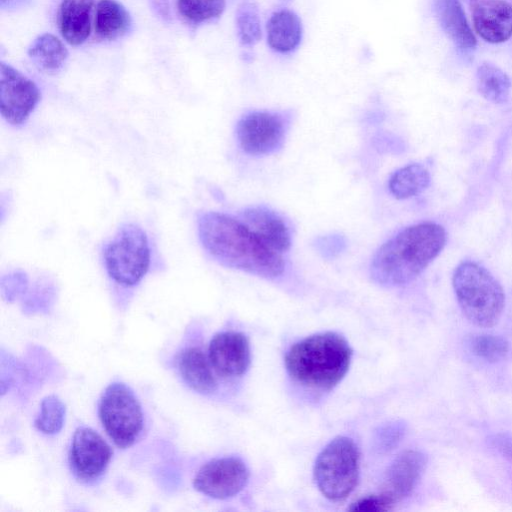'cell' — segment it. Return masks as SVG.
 Segmentation results:
<instances>
[{"label":"cell","instance_id":"cell-1","mask_svg":"<svg viewBox=\"0 0 512 512\" xmlns=\"http://www.w3.org/2000/svg\"><path fill=\"white\" fill-rule=\"evenodd\" d=\"M199 240L205 251L225 267L264 278L284 271L281 254L266 246L241 220L208 211L197 219Z\"/></svg>","mask_w":512,"mask_h":512},{"label":"cell","instance_id":"cell-2","mask_svg":"<svg viewBox=\"0 0 512 512\" xmlns=\"http://www.w3.org/2000/svg\"><path fill=\"white\" fill-rule=\"evenodd\" d=\"M445 229L433 222L404 228L374 254L370 274L383 286H401L415 279L442 251Z\"/></svg>","mask_w":512,"mask_h":512},{"label":"cell","instance_id":"cell-3","mask_svg":"<svg viewBox=\"0 0 512 512\" xmlns=\"http://www.w3.org/2000/svg\"><path fill=\"white\" fill-rule=\"evenodd\" d=\"M352 357L348 342L334 332L318 333L292 345L285 366L296 383L313 390H331L347 373Z\"/></svg>","mask_w":512,"mask_h":512},{"label":"cell","instance_id":"cell-4","mask_svg":"<svg viewBox=\"0 0 512 512\" xmlns=\"http://www.w3.org/2000/svg\"><path fill=\"white\" fill-rule=\"evenodd\" d=\"M452 284L458 304L471 323L491 327L498 322L505 295L487 269L473 261L462 262L454 271Z\"/></svg>","mask_w":512,"mask_h":512},{"label":"cell","instance_id":"cell-5","mask_svg":"<svg viewBox=\"0 0 512 512\" xmlns=\"http://www.w3.org/2000/svg\"><path fill=\"white\" fill-rule=\"evenodd\" d=\"M360 453L351 438L339 436L319 453L314 465V480L323 496L333 502L344 501L359 479Z\"/></svg>","mask_w":512,"mask_h":512},{"label":"cell","instance_id":"cell-6","mask_svg":"<svg viewBox=\"0 0 512 512\" xmlns=\"http://www.w3.org/2000/svg\"><path fill=\"white\" fill-rule=\"evenodd\" d=\"M103 259L107 274L115 283L124 287L137 285L151 261L146 233L136 224H123L104 246Z\"/></svg>","mask_w":512,"mask_h":512},{"label":"cell","instance_id":"cell-7","mask_svg":"<svg viewBox=\"0 0 512 512\" xmlns=\"http://www.w3.org/2000/svg\"><path fill=\"white\" fill-rule=\"evenodd\" d=\"M98 415L105 432L120 449L131 447L142 433L141 403L123 382H113L105 388L99 400Z\"/></svg>","mask_w":512,"mask_h":512},{"label":"cell","instance_id":"cell-8","mask_svg":"<svg viewBox=\"0 0 512 512\" xmlns=\"http://www.w3.org/2000/svg\"><path fill=\"white\" fill-rule=\"evenodd\" d=\"M288 126V117L283 113L252 111L237 122V141L249 155H268L281 148Z\"/></svg>","mask_w":512,"mask_h":512},{"label":"cell","instance_id":"cell-9","mask_svg":"<svg viewBox=\"0 0 512 512\" xmlns=\"http://www.w3.org/2000/svg\"><path fill=\"white\" fill-rule=\"evenodd\" d=\"M113 455L112 448L94 429L78 427L72 436L68 462L74 477L92 484L106 471Z\"/></svg>","mask_w":512,"mask_h":512},{"label":"cell","instance_id":"cell-10","mask_svg":"<svg viewBox=\"0 0 512 512\" xmlns=\"http://www.w3.org/2000/svg\"><path fill=\"white\" fill-rule=\"evenodd\" d=\"M37 85L21 72L0 63V113L7 123L21 126L40 101Z\"/></svg>","mask_w":512,"mask_h":512},{"label":"cell","instance_id":"cell-11","mask_svg":"<svg viewBox=\"0 0 512 512\" xmlns=\"http://www.w3.org/2000/svg\"><path fill=\"white\" fill-rule=\"evenodd\" d=\"M248 479L249 471L241 459L215 458L198 470L193 479V487L208 497L223 500L242 491Z\"/></svg>","mask_w":512,"mask_h":512},{"label":"cell","instance_id":"cell-12","mask_svg":"<svg viewBox=\"0 0 512 512\" xmlns=\"http://www.w3.org/2000/svg\"><path fill=\"white\" fill-rule=\"evenodd\" d=\"M207 354L216 374L226 378L243 375L251 360L248 339L235 331L215 334L209 342Z\"/></svg>","mask_w":512,"mask_h":512},{"label":"cell","instance_id":"cell-13","mask_svg":"<svg viewBox=\"0 0 512 512\" xmlns=\"http://www.w3.org/2000/svg\"><path fill=\"white\" fill-rule=\"evenodd\" d=\"M427 465V456L419 450L401 452L389 465L380 494L393 506L408 497L419 483Z\"/></svg>","mask_w":512,"mask_h":512},{"label":"cell","instance_id":"cell-14","mask_svg":"<svg viewBox=\"0 0 512 512\" xmlns=\"http://www.w3.org/2000/svg\"><path fill=\"white\" fill-rule=\"evenodd\" d=\"M240 220L273 251L281 254L290 248V230L276 212L265 207L247 208Z\"/></svg>","mask_w":512,"mask_h":512},{"label":"cell","instance_id":"cell-15","mask_svg":"<svg viewBox=\"0 0 512 512\" xmlns=\"http://www.w3.org/2000/svg\"><path fill=\"white\" fill-rule=\"evenodd\" d=\"M176 367L184 383L193 391L209 395L217 390L216 372L201 347L183 348L176 357Z\"/></svg>","mask_w":512,"mask_h":512},{"label":"cell","instance_id":"cell-16","mask_svg":"<svg viewBox=\"0 0 512 512\" xmlns=\"http://www.w3.org/2000/svg\"><path fill=\"white\" fill-rule=\"evenodd\" d=\"M473 18L476 31L488 42H503L512 35V6L503 0H481Z\"/></svg>","mask_w":512,"mask_h":512},{"label":"cell","instance_id":"cell-17","mask_svg":"<svg viewBox=\"0 0 512 512\" xmlns=\"http://www.w3.org/2000/svg\"><path fill=\"white\" fill-rule=\"evenodd\" d=\"M266 32L269 47L275 52L288 54L296 50L301 43L302 21L295 12L280 9L269 17Z\"/></svg>","mask_w":512,"mask_h":512},{"label":"cell","instance_id":"cell-18","mask_svg":"<svg viewBox=\"0 0 512 512\" xmlns=\"http://www.w3.org/2000/svg\"><path fill=\"white\" fill-rule=\"evenodd\" d=\"M93 0H62L58 26L62 37L71 45L85 42L91 31Z\"/></svg>","mask_w":512,"mask_h":512},{"label":"cell","instance_id":"cell-19","mask_svg":"<svg viewBox=\"0 0 512 512\" xmlns=\"http://www.w3.org/2000/svg\"><path fill=\"white\" fill-rule=\"evenodd\" d=\"M435 8L441 26L451 40L462 49L475 47V37L458 0H436Z\"/></svg>","mask_w":512,"mask_h":512},{"label":"cell","instance_id":"cell-20","mask_svg":"<svg viewBox=\"0 0 512 512\" xmlns=\"http://www.w3.org/2000/svg\"><path fill=\"white\" fill-rule=\"evenodd\" d=\"M131 26V18L126 8L116 0H100L96 8V34L107 40L125 35Z\"/></svg>","mask_w":512,"mask_h":512},{"label":"cell","instance_id":"cell-21","mask_svg":"<svg viewBox=\"0 0 512 512\" xmlns=\"http://www.w3.org/2000/svg\"><path fill=\"white\" fill-rule=\"evenodd\" d=\"M34 65L42 72H58L68 58L64 44L54 35L45 33L37 37L28 49Z\"/></svg>","mask_w":512,"mask_h":512},{"label":"cell","instance_id":"cell-22","mask_svg":"<svg viewBox=\"0 0 512 512\" xmlns=\"http://www.w3.org/2000/svg\"><path fill=\"white\" fill-rule=\"evenodd\" d=\"M430 183V174L421 164L413 163L396 170L388 181L390 193L397 199L418 195Z\"/></svg>","mask_w":512,"mask_h":512},{"label":"cell","instance_id":"cell-23","mask_svg":"<svg viewBox=\"0 0 512 512\" xmlns=\"http://www.w3.org/2000/svg\"><path fill=\"white\" fill-rule=\"evenodd\" d=\"M477 85L479 92L487 100L503 103L509 96L511 87L508 76L493 64H482L477 70Z\"/></svg>","mask_w":512,"mask_h":512},{"label":"cell","instance_id":"cell-24","mask_svg":"<svg viewBox=\"0 0 512 512\" xmlns=\"http://www.w3.org/2000/svg\"><path fill=\"white\" fill-rule=\"evenodd\" d=\"M236 29L242 45L253 46L261 39V20L255 3L244 1L238 6Z\"/></svg>","mask_w":512,"mask_h":512},{"label":"cell","instance_id":"cell-25","mask_svg":"<svg viewBox=\"0 0 512 512\" xmlns=\"http://www.w3.org/2000/svg\"><path fill=\"white\" fill-rule=\"evenodd\" d=\"M66 407L56 395H49L42 399L40 412L34 420L36 429L46 435L60 432L65 422Z\"/></svg>","mask_w":512,"mask_h":512},{"label":"cell","instance_id":"cell-26","mask_svg":"<svg viewBox=\"0 0 512 512\" xmlns=\"http://www.w3.org/2000/svg\"><path fill=\"white\" fill-rule=\"evenodd\" d=\"M177 7L185 19L200 24L220 17L225 0H177Z\"/></svg>","mask_w":512,"mask_h":512},{"label":"cell","instance_id":"cell-27","mask_svg":"<svg viewBox=\"0 0 512 512\" xmlns=\"http://www.w3.org/2000/svg\"><path fill=\"white\" fill-rule=\"evenodd\" d=\"M469 347L474 355L489 363H495L508 353V342L501 336L476 334L469 339Z\"/></svg>","mask_w":512,"mask_h":512},{"label":"cell","instance_id":"cell-28","mask_svg":"<svg viewBox=\"0 0 512 512\" xmlns=\"http://www.w3.org/2000/svg\"><path fill=\"white\" fill-rule=\"evenodd\" d=\"M393 505L380 493L359 499L353 503L349 510L357 512H378L388 511Z\"/></svg>","mask_w":512,"mask_h":512},{"label":"cell","instance_id":"cell-29","mask_svg":"<svg viewBox=\"0 0 512 512\" xmlns=\"http://www.w3.org/2000/svg\"><path fill=\"white\" fill-rule=\"evenodd\" d=\"M345 247V239L340 235H329L316 240V248L323 257L332 258Z\"/></svg>","mask_w":512,"mask_h":512},{"label":"cell","instance_id":"cell-30","mask_svg":"<svg viewBox=\"0 0 512 512\" xmlns=\"http://www.w3.org/2000/svg\"><path fill=\"white\" fill-rule=\"evenodd\" d=\"M404 428L402 424L393 423L386 427L380 434V445L384 449H391L400 440Z\"/></svg>","mask_w":512,"mask_h":512},{"label":"cell","instance_id":"cell-31","mask_svg":"<svg viewBox=\"0 0 512 512\" xmlns=\"http://www.w3.org/2000/svg\"><path fill=\"white\" fill-rule=\"evenodd\" d=\"M30 0H0V6L2 9L18 8L25 6Z\"/></svg>","mask_w":512,"mask_h":512}]
</instances>
